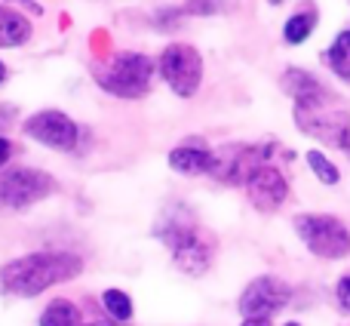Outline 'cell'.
Returning a JSON list of instances; mask_svg holds the SVG:
<instances>
[{
  "mask_svg": "<svg viewBox=\"0 0 350 326\" xmlns=\"http://www.w3.org/2000/svg\"><path fill=\"white\" fill-rule=\"evenodd\" d=\"M83 271V262L71 253H31L22 259H12L0 268V286L10 296L34 299L46 286L65 284Z\"/></svg>",
  "mask_w": 350,
  "mask_h": 326,
  "instance_id": "6da1fadb",
  "label": "cell"
},
{
  "mask_svg": "<svg viewBox=\"0 0 350 326\" xmlns=\"http://www.w3.org/2000/svg\"><path fill=\"white\" fill-rule=\"evenodd\" d=\"M157 237L172 249V259H175V268L191 277H200L206 268L212 265V240L209 234L197 228L191 216L185 212H166L157 225Z\"/></svg>",
  "mask_w": 350,
  "mask_h": 326,
  "instance_id": "7a4b0ae2",
  "label": "cell"
},
{
  "mask_svg": "<svg viewBox=\"0 0 350 326\" xmlns=\"http://www.w3.org/2000/svg\"><path fill=\"white\" fill-rule=\"evenodd\" d=\"M96 84L117 99H142L151 90L154 62L142 53H117L92 71Z\"/></svg>",
  "mask_w": 350,
  "mask_h": 326,
  "instance_id": "3957f363",
  "label": "cell"
},
{
  "mask_svg": "<svg viewBox=\"0 0 350 326\" xmlns=\"http://www.w3.org/2000/svg\"><path fill=\"white\" fill-rule=\"evenodd\" d=\"M59 181L49 173L34 166H12L0 169V206L6 210H28L40 200L53 197Z\"/></svg>",
  "mask_w": 350,
  "mask_h": 326,
  "instance_id": "277c9868",
  "label": "cell"
},
{
  "mask_svg": "<svg viewBox=\"0 0 350 326\" xmlns=\"http://www.w3.org/2000/svg\"><path fill=\"white\" fill-rule=\"evenodd\" d=\"M157 68L163 74V80L170 84V90L181 99H191L203 84V59L187 43H170L160 53Z\"/></svg>",
  "mask_w": 350,
  "mask_h": 326,
  "instance_id": "5b68a950",
  "label": "cell"
},
{
  "mask_svg": "<svg viewBox=\"0 0 350 326\" xmlns=\"http://www.w3.org/2000/svg\"><path fill=\"white\" fill-rule=\"evenodd\" d=\"M295 231L304 240V247L320 259H345L350 253L347 228L332 216H298Z\"/></svg>",
  "mask_w": 350,
  "mask_h": 326,
  "instance_id": "8992f818",
  "label": "cell"
},
{
  "mask_svg": "<svg viewBox=\"0 0 350 326\" xmlns=\"http://www.w3.org/2000/svg\"><path fill=\"white\" fill-rule=\"evenodd\" d=\"M295 123L301 133L329 145H347V111H329L326 99L320 102H295Z\"/></svg>",
  "mask_w": 350,
  "mask_h": 326,
  "instance_id": "52a82bcc",
  "label": "cell"
},
{
  "mask_svg": "<svg viewBox=\"0 0 350 326\" xmlns=\"http://www.w3.org/2000/svg\"><path fill=\"white\" fill-rule=\"evenodd\" d=\"M25 136L40 145L53 148V151H74L77 148V123L59 108H46V111H37L25 121Z\"/></svg>",
  "mask_w": 350,
  "mask_h": 326,
  "instance_id": "ba28073f",
  "label": "cell"
},
{
  "mask_svg": "<svg viewBox=\"0 0 350 326\" xmlns=\"http://www.w3.org/2000/svg\"><path fill=\"white\" fill-rule=\"evenodd\" d=\"M292 299V290L280 277H255L240 296V311L246 317H271L273 311L286 308Z\"/></svg>",
  "mask_w": 350,
  "mask_h": 326,
  "instance_id": "9c48e42d",
  "label": "cell"
},
{
  "mask_svg": "<svg viewBox=\"0 0 350 326\" xmlns=\"http://www.w3.org/2000/svg\"><path fill=\"white\" fill-rule=\"evenodd\" d=\"M246 191H249V200H252L255 210L261 212H273L286 203L289 197V185H286L283 173L273 166H258L252 175L246 179Z\"/></svg>",
  "mask_w": 350,
  "mask_h": 326,
  "instance_id": "30bf717a",
  "label": "cell"
},
{
  "mask_svg": "<svg viewBox=\"0 0 350 326\" xmlns=\"http://www.w3.org/2000/svg\"><path fill=\"white\" fill-rule=\"evenodd\" d=\"M212 160H215V151L203 148L200 142H185V145H178L170 151V166L181 175L212 173Z\"/></svg>",
  "mask_w": 350,
  "mask_h": 326,
  "instance_id": "8fae6325",
  "label": "cell"
},
{
  "mask_svg": "<svg viewBox=\"0 0 350 326\" xmlns=\"http://www.w3.org/2000/svg\"><path fill=\"white\" fill-rule=\"evenodd\" d=\"M31 40V22L22 12L10 10V6H0V49H12L22 47Z\"/></svg>",
  "mask_w": 350,
  "mask_h": 326,
  "instance_id": "7c38bea8",
  "label": "cell"
},
{
  "mask_svg": "<svg viewBox=\"0 0 350 326\" xmlns=\"http://www.w3.org/2000/svg\"><path fill=\"white\" fill-rule=\"evenodd\" d=\"M283 86L295 102H320V99H326V90L320 86V80L304 71H295V68L283 77Z\"/></svg>",
  "mask_w": 350,
  "mask_h": 326,
  "instance_id": "4fadbf2b",
  "label": "cell"
},
{
  "mask_svg": "<svg viewBox=\"0 0 350 326\" xmlns=\"http://www.w3.org/2000/svg\"><path fill=\"white\" fill-rule=\"evenodd\" d=\"M323 59H326V65L332 68L341 80L350 84V31H341V34L335 37V43L323 53Z\"/></svg>",
  "mask_w": 350,
  "mask_h": 326,
  "instance_id": "5bb4252c",
  "label": "cell"
},
{
  "mask_svg": "<svg viewBox=\"0 0 350 326\" xmlns=\"http://www.w3.org/2000/svg\"><path fill=\"white\" fill-rule=\"evenodd\" d=\"M40 326H80V311L68 299H53L40 314Z\"/></svg>",
  "mask_w": 350,
  "mask_h": 326,
  "instance_id": "9a60e30c",
  "label": "cell"
},
{
  "mask_svg": "<svg viewBox=\"0 0 350 326\" xmlns=\"http://www.w3.org/2000/svg\"><path fill=\"white\" fill-rule=\"evenodd\" d=\"M314 25H317V16L314 12H295V16L286 22V28H283V37H286V43H301V40H308L310 37V31H314Z\"/></svg>",
  "mask_w": 350,
  "mask_h": 326,
  "instance_id": "2e32d148",
  "label": "cell"
},
{
  "mask_svg": "<svg viewBox=\"0 0 350 326\" xmlns=\"http://www.w3.org/2000/svg\"><path fill=\"white\" fill-rule=\"evenodd\" d=\"M102 302H105V311H108L114 321H120V323H126L129 317H133V299L126 296V292H120V290H108L102 296Z\"/></svg>",
  "mask_w": 350,
  "mask_h": 326,
  "instance_id": "e0dca14e",
  "label": "cell"
},
{
  "mask_svg": "<svg viewBox=\"0 0 350 326\" xmlns=\"http://www.w3.org/2000/svg\"><path fill=\"white\" fill-rule=\"evenodd\" d=\"M308 163H310V169L317 173V179L323 181V185H335V181L341 179L338 175V166H335L332 160H326L320 151H308Z\"/></svg>",
  "mask_w": 350,
  "mask_h": 326,
  "instance_id": "ac0fdd59",
  "label": "cell"
},
{
  "mask_svg": "<svg viewBox=\"0 0 350 326\" xmlns=\"http://www.w3.org/2000/svg\"><path fill=\"white\" fill-rule=\"evenodd\" d=\"M224 0H187V12H197V16H212V12H221Z\"/></svg>",
  "mask_w": 350,
  "mask_h": 326,
  "instance_id": "d6986e66",
  "label": "cell"
},
{
  "mask_svg": "<svg viewBox=\"0 0 350 326\" xmlns=\"http://www.w3.org/2000/svg\"><path fill=\"white\" fill-rule=\"evenodd\" d=\"M335 292H338L341 308H347V311H350V274H347V277H341V280H338V290H335Z\"/></svg>",
  "mask_w": 350,
  "mask_h": 326,
  "instance_id": "ffe728a7",
  "label": "cell"
},
{
  "mask_svg": "<svg viewBox=\"0 0 350 326\" xmlns=\"http://www.w3.org/2000/svg\"><path fill=\"white\" fill-rule=\"evenodd\" d=\"M10 154H12L10 139H3V133H0V169L6 166V160H10Z\"/></svg>",
  "mask_w": 350,
  "mask_h": 326,
  "instance_id": "44dd1931",
  "label": "cell"
},
{
  "mask_svg": "<svg viewBox=\"0 0 350 326\" xmlns=\"http://www.w3.org/2000/svg\"><path fill=\"white\" fill-rule=\"evenodd\" d=\"M12 114H16V111H12V108H6V105H3V108H0V133H3V129L12 123Z\"/></svg>",
  "mask_w": 350,
  "mask_h": 326,
  "instance_id": "7402d4cb",
  "label": "cell"
},
{
  "mask_svg": "<svg viewBox=\"0 0 350 326\" xmlns=\"http://www.w3.org/2000/svg\"><path fill=\"white\" fill-rule=\"evenodd\" d=\"M243 326H271V317H246Z\"/></svg>",
  "mask_w": 350,
  "mask_h": 326,
  "instance_id": "603a6c76",
  "label": "cell"
},
{
  "mask_svg": "<svg viewBox=\"0 0 350 326\" xmlns=\"http://www.w3.org/2000/svg\"><path fill=\"white\" fill-rule=\"evenodd\" d=\"M3 80H6V65L0 62V84H3Z\"/></svg>",
  "mask_w": 350,
  "mask_h": 326,
  "instance_id": "cb8c5ba5",
  "label": "cell"
},
{
  "mask_svg": "<svg viewBox=\"0 0 350 326\" xmlns=\"http://www.w3.org/2000/svg\"><path fill=\"white\" fill-rule=\"evenodd\" d=\"M90 326H120V323H90Z\"/></svg>",
  "mask_w": 350,
  "mask_h": 326,
  "instance_id": "d4e9b609",
  "label": "cell"
},
{
  "mask_svg": "<svg viewBox=\"0 0 350 326\" xmlns=\"http://www.w3.org/2000/svg\"><path fill=\"white\" fill-rule=\"evenodd\" d=\"M286 326H298V323H286Z\"/></svg>",
  "mask_w": 350,
  "mask_h": 326,
  "instance_id": "484cf974",
  "label": "cell"
},
{
  "mask_svg": "<svg viewBox=\"0 0 350 326\" xmlns=\"http://www.w3.org/2000/svg\"><path fill=\"white\" fill-rule=\"evenodd\" d=\"M273 3H277V0H273Z\"/></svg>",
  "mask_w": 350,
  "mask_h": 326,
  "instance_id": "4316f807",
  "label": "cell"
}]
</instances>
